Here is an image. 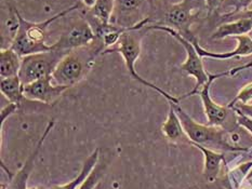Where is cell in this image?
Wrapping results in <instances>:
<instances>
[{
  "mask_svg": "<svg viewBox=\"0 0 252 189\" xmlns=\"http://www.w3.org/2000/svg\"><path fill=\"white\" fill-rule=\"evenodd\" d=\"M104 50L105 48L103 43L96 38L91 45L69 52L54 69L52 74L53 83L68 88L78 83L90 72L95 57Z\"/></svg>",
  "mask_w": 252,
  "mask_h": 189,
  "instance_id": "6da1fadb",
  "label": "cell"
},
{
  "mask_svg": "<svg viewBox=\"0 0 252 189\" xmlns=\"http://www.w3.org/2000/svg\"><path fill=\"white\" fill-rule=\"evenodd\" d=\"M151 23V19H146L145 21L142 22L139 25H136L132 28H128L126 29L122 36H120L118 42L115 45V47H112L109 49H106L103 53H111V52H118L122 54V56L125 59V64L126 67H127L128 72L130 73L131 77L135 79L136 81H139L140 83H142L145 86H149V88L155 90L158 93L161 94L169 103H174V104H179L180 99H177L173 95H170L167 93L166 91L161 90L160 88H158L154 83L150 82V81L145 80L144 78H142L141 76L136 72L134 68V65L136 59L139 58L140 54H141V42H142V38H143L145 28Z\"/></svg>",
  "mask_w": 252,
  "mask_h": 189,
  "instance_id": "7a4b0ae2",
  "label": "cell"
},
{
  "mask_svg": "<svg viewBox=\"0 0 252 189\" xmlns=\"http://www.w3.org/2000/svg\"><path fill=\"white\" fill-rule=\"evenodd\" d=\"M79 7L80 3H76L73 7L62 11L59 14L40 22V23H32V22L26 21L20 14V28L11 49H13L22 57L31 55V54L53 50L52 45L49 46L46 43V29L54 21L73 12L74 10H77Z\"/></svg>",
  "mask_w": 252,
  "mask_h": 189,
  "instance_id": "3957f363",
  "label": "cell"
},
{
  "mask_svg": "<svg viewBox=\"0 0 252 189\" xmlns=\"http://www.w3.org/2000/svg\"><path fill=\"white\" fill-rule=\"evenodd\" d=\"M171 104L182 123L185 133L190 140V145H201L206 148L212 150L222 151H248L249 148L242 147V146L232 145L227 140V132L220 127L215 126H204L199 124L191 119L186 111L179 104L169 103Z\"/></svg>",
  "mask_w": 252,
  "mask_h": 189,
  "instance_id": "277c9868",
  "label": "cell"
},
{
  "mask_svg": "<svg viewBox=\"0 0 252 189\" xmlns=\"http://www.w3.org/2000/svg\"><path fill=\"white\" fill-rule=\"evenodd\" d=\"M146 29H157V30L166 31L169 35H171L173 38H175V39H177L181 45L183 46V48L186 51V55L188 56H186L185 62L181 65V69H182L183 72H185L189 76H193V77L196 79V85L193 91L184 95L183 97H181L180 101L185 99V97L188 96L196 94L197 92H198L202 86L209 81L211 74H208L206 72L204 64H202V61H201V56L199 55L198 52H197L195 46L189 39H186L184 36L181 35L179 31L171 28V27L169 26L153 24V25H147Z\"/></svg>",
  "mask_w": 252,
  "mask_h": 189,
  "instance_id": "5b68a950",
  "label": "cell"
},
{
  "mask_svg": "<svg viewBox=\"0 0 252 189\" xmlns=\"http://www.w3.org/2000/svg\"><path fill=\"white\" fill-rule=\"evenodd\" d=\"M66 54L68 53L51 50L22 57V66L19 74L22 83L25 85L47 76H52L58 64Z\"/></svg>",
  "mask_w": 252,
  "mask_h": 189,
  "instance_id": "8992f818",
  "label": "cell"
},
{
  "mask_svg": "<svg viewBox=\"0 0 252 189\" xmlns=\"http://www.w3.org/2000/svg\"><path fill=\"white\" fill-rule=\"evenodd\" d=\"M205 10H207L206 0H182L170 5L165 14L163 25L171 27L185 37L190 34V26Z\"/></svg>",
  "mask_w": 252,
  "mask_h": 189,
  "instance_id": "52a82bcc",
  "label": "cell"
},
{
  "mask_svg": "<svg viewBox=\"0 0 252 189\" xmlns=\"http://www.w3.org/2000/svg\"><path fill=\"white\" fill-rule=\"evenodd\" d=\"M95 39V32L89 22L86 18H80L66 27L59 40L52 43V48L53 50L69 53L76 49L91 45Z\"/></svg>",
  "mask_w": 252,
  "mask_h": 189,
  "instance_id": "ba28073f",
  "label": "cell"
},
{
  "mask_svg": "<svg viewBox=\"0 0 252 189\" xmlns=\"http://www.w3.org/2000/svg\"><path fill=\"white\" fill-rule=\"evenodd\" d=\"M252 67V63L243 65V66L237 67V68H233V69H228L226 72L221 73V74H217V75H210V79L208 82L202 86V88L197 92V94L200 95V99L202 101V105H204V109L205 113L208 119V126H215V127H221L224 123L226 122L231 112L234 110L232 108L223 107V106H219L216 104L215 102L212 101L211 96H210V86L212 84L213 81L216 79L224 77V76H234L237 73H239L240 70H244L246 68Z\"/></svg>",
  "mask_w": 252,
  "mask_h": 189,
  "instance_id": "9c48e42d",
  "label": "cell"
},
{
  "mask_svg": "<svg viewBox=\"0 0 252 189\" xmlns=\"http://www.w3.org/2000/svg\"><path fill=\"white\" fill-rule=\"evenodd\" d=\"M147 7L151 8L149 0H115L111 23L125 29L132 28L149 19Z\"/></svg>",
  "mask_w": 252,
  "mask_h": 189,
  "instance_id": "30bf717a",
  "label": "cell"
},
{
  "mask_svg": "<svg viewBox=\"0 0 252 189\" xmlns=\"http://www.w3.org/2000/svg\"><path fill=\"white\" fill-rule=\"evenodd\" d=\"M20 28V12L15 0H0L1 49L11 48Z\"/></svg>",
  "mask_w": 252,
  "mask_h": 189,
  "instance_id": "8fae6325",
  "label": "cell"
},
{
  "mask_svg": "<svg viewBox=\"0 0 252 189\" xmlns=\"http://www.w3.org/2000/svg\"><path fill=\"white\" fill-rule=\"evenodd\" d=\"M68 86L53 83L52 76L38 79L34 82L24 85V96L26 100L41 102L43 104H52L57 102Z\"/></svg>",
  "mask_w": 252,
  "mask_h": 189,
  "instance_id": "7c38bea8",
  "label": "cell"
},
{
  "mask_svg": "<svg viewBox=\"0 0 252 189\" xmlns=\"http://www.w3.org/2000/svg\"><path fill=\"white\" fill-rule=\"evenodd\" d=\"M186 39H189L193 45L195 46L197 52H198L201 57H210V58H217V59H228L237 56H248L252 55V37L248 35L237 36L234 37L237 40V47L235 50L229 52H211L207 51L204 48L199 46L197 38L191 34L185 36Z\"/></svg>",
  "mask_w": 252,
  "mask_h": 189,
  "instance_id": "4fadbf2b",
  "label": "cell"
},
{
  "mask_svg": "<svg viewBox=\"0 0 252 189\" xmlns=\"http://www.w3.org/2000/svg\"><path fill=\"white\" fill-rule=\"evenodd\" d=\"M53 127H54V120H51L50 122L48 123V126L45 129V132H43L42 136L40 137L39 140H38V143L36 145L34 151H32V153L30 155L29 158H27L24 165L22 166V169L12 177V180H11L7 189H27L26 188L27 180H29V177L31 175V172L32 170V167H34L36 157H37L38 153H39V150L42 147L43 142H45V139L48 136V134L51 132V130L53 129Z\"/></svg>",
  "mask_w": 252,
  "mask_h": 189,
  "instance_id": "5bb4252c",
  "label": "cell"
},
{
  "mask_svg": "<svg viewBox=\"0 0 252 189\" xmlns=\"http://www.w3.org/2000/svg\"><path fill=\"white\" fill-rule=\"evenodd\" d=\"M169 112L166 121L162 124V133L165 134V136L171 140L173 143H186L190 144V140L188 136V134L185 133L182 123H181L180 118L178 116L177 111H175L174 107L169 104Z\"/></svg>",
  "mask_w": 252,
  "mask_h": 189,
  "instance_id": "9a60e30c",
  "label": "cell"
},
{
  "mask_svg": "<svg viewBox=\"0 0 252 189\" xmlns=\"http://www.w3.org/2000/svg\"><path fill=\"white\" fill-rule=\"evenodd\" d=\"M252 31V22L248 19H236L228 23L221 24L211 35V39L219 40L226 37L248 35Z\"/></svg>",
  "mask_w": 252,
  "mask_h": 189,
  "instance_id": "2e32d148",
  "label": "cell"
},
{
  "mask_svg": "<svg viewBox=\"0 0 252 189\" xmlns=\"http://www.w3.org/2000/svg\"><path fill=\"white\" fill-rule=\"evenodd\" d=\"M196 148H198L205 157V165H204V175L206 180L212 183L217 180V177L221 170V163L222 161L225 160L224 155L221 153H218L216 150H212L209 148H206L201 145L194 144Z\"/></svg>",
  "mask_w": 252,
  "mask_h": 189,
  "instance_id": "e0dca14e",
  "label": "cell"
},
{
  "mask_svg": "<svg viewBox=\"0 0 252 189\" xmlns=\"http://www.w3.org/2000/svg\"><path fill=\"white\" fill-rule=\"evenodd\" d=\"M22 66V56L13 49L0 50V78H10L19 76Z\"/></svg>",
  "mask_w": 252,
  "mask_h": 189,
  "instance_id": "ac0fdd59",
  "label": "cell"
},
{
  "mask_svg": "<svg viewBox=\"0 0 252 189\" xmlns=\"http://www.w3.org/2000/svg\"><path fill=\"white\" fill-rule=\"evenodd\" d=\"M0 90L10 103H13L18 106L21 105L24 96V84L22 83L19 76L16 77L4 78L0 81Z\"/></svg>",
  "mask_w": 252,
  "mask_h": 189,
  "instance_id": "d6986e66",
  "label": "cell"
},
{
  "mask_svg": "<svg viewBox=\"0 0 252 189\" xmlns=\"http://www.w3.org/2000/svg\"><path fill=\"white\" fill-rule=\"evenodd\" d=\"M114 9L115 0H97L94 7L87 13L86 19L100 24H111Z\"/></svg>",
  "mask_w": 252,
  "mask_h": 189,
  "instance_id": "ffe728a7",
  "label": "cell"
},
{
  "mask_svg": "<svg viewBox=\"0 0 252 189\" xmlns=\"http://www.w3.org/2000/svg\"><path fill=\"white\" fill-rule=\"evenodd\" d=\"M98 155H100V150H98V148H96L86 159V161L84 162V164H83V169H81V171L79 172V174L77 175V177L75 178V180H73L72 182H69L68 184H66V185L54 186L51 189H78L79 186L86 181V178L89 176V174L92 172V170L94 169L95 165L97 164L98 157H100Z\"/></svg>",
  "mask_w": 252,
  "mask_h": 189,
  "instance_id": "44dd1931",
  "label": "cell"
},
{
  "mask_svg": "<svg viewBox=\"0 0 252 189\" xmlns=\"http://www.w3.org/2000/svg\"><path fill=\"white\" fill-rule=\"evenodd\" d=\"M252 0H223L217 12L223 20H228L234 15L249 10Z\"/></svg>",
  "mask_w": 252,
  "mask_h": 189,
  "instance_id": "7402d4cb",
  "label": "cell"
},
{
  "mask_svg": "<svg viewBox=\"0 0 252 189\" xmlns=\"http://www.w3.org/2000/svg\"><path fill=\"white\" fill-rule=\"evenodd\" d=\"M102 176V167L97 166V164L95 165L94 169L92 170V172L86 178V181L81 184L78 189H94L96 187V185L100 183Z\"/></svg>",
  "mask_w": 252,
  "mask_h": 189,
  "instance_id": "603a6c76",
  "label": "cell"
},
{
  "mask_svg": "<svg viewBox=\"0 0 252 189\" xmlns=\"http://www.w3.org/2000/svg\"><path fill=\"white\" fill-rule=\"evenodd\" d=\"M251 100H252V83H249L246 86H244V89L240 90V92L236 95V97H235L232 102H229L227 107L231 108L233 105L236 104L237 102L243 103V104H247V103Z\"/></svg>",
  "mask_w": 252,
  "mask_h": 189,
  "instance_id": "cb8c5ba5",
  "label": "cell"
},
{
  "mask_svg": "<svg viewBox=\"0 0 252 189\" xmlns=\"http://www.w3.org/2000/svg\"><path fill=\"white\" fill-rule=\"evenodd\" d=\"M235 115H236V121L239 126L247 129L248 131L252 134V119L243 115V113L236 112V111H235Z\"/></svg>",
  "mask_w": 252,
  "mask_h": 189,
  "instance_id": "d4e9b609",
  "label": "cell"
},
{
  "mask_svg": "<svg viewBox=\"0 0 252 189\" xmlns=\"http://www.w3.org/2000/svg\"><path fill=\"white\" fill-rule=\"evenodd\" d=\"M222 2H223V0H206L208 14L217 12L219 7H220Z\"/></svg>",
  "mask_w": 252,
  "mask_h": 189,
  "instance_id": "484cf974",
  "label": "cell"
},
{
  "mask_svg": "<svg viewBox=\"0 0 252 189\" xmlns=\"http://www.w3.org/2000/svg\"><path fill=\"white\" fill-rule=\"evenodd\" d=\"M233 18H234V20H236V19H248L252 22V10L249 9L247 11H244V12H242V13L234 15Z\"/></svg>",
  "mask_w": 252,
  "mask_h": 189,
  "instance_id": "4316f807",
  "label": "cell"
},
{
  "mask_svg": "<svg viewBox=\"0 0 252 189\" xmlns=\"http://www.w3.org/2000/svg\"><path fill=\"white\" fill-rule=\"evenodd\" d=\"M97 0H81V2L85 5V8L88 10H91L93 7H94Z\"/></svg>",
  "mask_w": 252,
  "mask_h": 189,
  "instance_id": "83f0119b",
  "label": "cell"
},
{
  "mask_svg": "<svg viewBox=\"0 0 252 189\" xmlns=\"http://www.w3.org/2000/svg\"><path fill=\"white\" fill-rule=\"evenodd\" d=\"M251 178H252V167L250 169V171L248 172V174H247V177H246V180H247V181H250Z\"/></svg>",
  "mask_w": 252,
  "mask_h": 189,
  "instance_id": "f1b7e54d",
  "label": "cell"
},
{
  "mask_svg": "<svg viewBox=\"0 0 252 189\" xmlns=\"http://www.w3.org/2000/svg\"><path fill=\"white\" fill-rule=\"evenodd\" d=\"M156 0H149V2L151 4V8H154V3H155Z\"/></svg>",
  "mask_w": 252,
  "mask_h": 189,
  "instance_id": "f546056e",
  "label": "cell"
},
{
  "mask_svg": "<svg viewBox=\"0 0 252 189\" xmlns=\"http://www.w3.org/2000/svg\"><path fill=\"white\" fill-rule=\"evenodd\" d=\"M94 189H102V183H101V182H100V183H98V184H97V185H96V187H95Z\"/></svg>",
  "mask_w": 252,
  "mask_h": 189,
  "instance_id": "4dcf8cb0",
  "label": "cell"
},
{
  "mask_svg": "<svg viewBox=\"0 0 252 189\" xmlns=\"http://www.w3.org/2000/svg\"><path fill=\"white\" fill-rule=\"evenodd\" d=\"M37 189H46L45 187H37Z\"/></svg>",
  "mask_w": 252,
  "mask_h": 189,
  "instance_id": "1f68e13d",
  "label": "cell"
},
{
  "mask_svg": "<svg viewBox=\"0 0 252 189\" xmlns=\"http://www.w3.org/2000/svg\"><path fill=\"white\" fill-rule=\"evenodd\" d=\"M29 189H37V187L36 188H29Z\"/></svg>",
  "mask_w": 252,
  "mask_h": 189,
  "instance_id": "d6a6232c",
  "label": "cell"
},
{
  "mask_svg": "<svg viewBox=\"0 0 252 189\" xmlns=\"http://www.w3.org/2000/svg\"><path fill=\"white\" fill-rule=\"evenodd\" d=\"M250 35H251V36H250V37H252V31H251V32H250Z\"/></svg>",
  "mask_w": 252,
  "mask_h": 189,
  "instance_id": "836d02e7",
  "label": "cell"
},
{
  "mask_svg": "<svg viewBox=\"0 0 252 189\" xmlns=\"http://www.w3.org/2000/svg\"><path fill=\"white\" fill-rule=\"evenodd\" d=\"M238 189H244V188H238Z\"/></svg>",
  "mask_w": 252,
  "mask_h": 189,
  "instance_id": "e575fe53",
  "label": "cell"
}]
</instances>
